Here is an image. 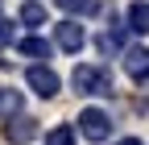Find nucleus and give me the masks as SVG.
Masks as SVG:
<instances>
[{
    "instance_id": "423d86ee",
    "label": "nucleus",
    "mask_w": 149,
    "mask_h": 145,
    "mask_svg": "<svg viewBox=\"0 0 149 145\" xmlns=\"http://www.w3.org/2000/svg\"><path fill=\"white\" fill-rule=\"evenodd\" d=\"M124 70H128L137 83H145V79H149V50H145V46H128V50H124Z\"/></svg>"
},
{
    "instance_id": "0eeeda50",
    "label": "nucleus",
    "mask_w": 149,
    "mask_h": 145,
    "mask_svg": "<svg viewBox=\"0 0 149 145\" xmlns=\"http://www.w3.org/2000/svg\"><path fill=\"white\" fill-rule=\"evenodd\" d=\"M128 29L133 33H149V4L145 0H133L128 4Z\"/></svg>"
},
{
    "instance_id": "9b49d317",
    "label": "nucleus",
    "mask_w": 149,
    "mask_h": 145,
    "mask_svg": "<svg viewBox=\"0 0 149 145\" xmlns=\"http://www.w3.org/2000/svg\"><path fill=\"white\" fill-rule=\"evenodd\" d=\"M46 145H74V129L70 124H54L46 133Z\"/></svg>"
},
{
    "instance_id": "f03ea898",
    "label": "nucleus",
    "mask_w": 149,
    "mask_h": 145,
    "mask_svg": "<svg viewBox=\"0 0 149 145\" xmlns=\"http://www.w3.org/2000/svg\"><path fill=\"white\" fill-rule=\"evenodd\" d=\"M79 133H83L87 141H104V137L112 133L108 112H100V108H83V112H79Z\"/></svg>"
},
{
    "instance_id": "9d476101",
    "label": "nucleus",
    "mask_w": 149,
    "mask_h": 145,
    "mask_svg": "<svg viewBox=\"0 0 149 145\" xmlns=\"http://www.w3.org/2000/svg\"><path fill=\"white\" fill-rule=\"evenodd\" d=\"M21 112V91H13V87H4V91H0V116H17Z\"/></svg>"
},
{
    "instance_id": "ddd939ff",
    "label": "nucleus",
    "mask_w": 149,
    "mask_h": 145,
    "mask_svg": "<svg viewBox=\"0 0 149 145\" xmlns=\"http://www.w3.org/2000/svg\"><path fill=\"white\" fill-rule=\"evenodd\" d=\"M54 4L66 8V13H95V8H100L95 0H54Z\"/></svg>"
},
{
    "instance_id": "f8f14e48",
    "label": "nucleus",
    "mask_w": 149,
    "mask_h": 145,
    "mask_svg": "<svg viewBox=\"0 0 149 145\" xmlns=\"http://www.w3.org/2000/svg\"><path fill=\"white\" fill-rule=\"evenodd\" d=\"M124 46V33L120 29H108V33H100V54H116Z\"/></svg>"
},
{
    "instance_id": "4468645a",
    "label": "nucleus",
    "mask_w": 149,
    "mask_h": 145,
    "mask_svg": "<svg viewBox=\"0 0 149 145\" xmlns=\"http://www.w3.org/2000/svg\"><path fill=\"white\" fill-rule=\"evenodd\" d=\"M0 46H13V21L0 17Z\"/></svg>"
},
{
    "instance_id": "f257e3e1",
    "label": "nucleus",
    "mask_w": 149,
    "mask_h": 145,
    "mask_svg": "<svg viewBox=\"0 0 149 145\" xmlns=\"http://www.w3.org/2000/svg\"><path fill=\"white\" fill-rule=\"evenodd\" d=\"M70 83H74V91H83V96H112L116 91V87H112V75L104 66H74Z\"/></svg>"
},
{
    "instance_id": "6e6552de",
    "label": "nucleus",
    "mask_w": 149,
    "mask_h": 145,
    "mask_svg": "<svg viewBox=\"0 0 149 145\" xmlns=\"http://www.w3.org/2000/svg\"><path fill=\"white\" fill-rule=\"evenodd\" d=\"M17 17H21V25H29V29L46 25V8L37 4V0H25V4H21V13H17Z\"/></svg>"
},
{
    "instance_id": "20e7f679",
    "label": "nucleus",
    "mask_w": 149,
    "mask_h": 145,
    "mask_svg": "<svg viewBox=\"0 0 149 145\" xmlns=\"http://www.w3.org/2000/svg\"><path fill=\"white\" fill-rule=\"evenodd\" d=\"M25 83H29L42 100H54V96H58V75H54L50 66H29V70H25Z\"/></svg>"
},
{
    "instance_id": "7ed1b4c3",
    "label": "nucleus",
    "mask_w": 149,
    "mask_h": 145,
    "mask_svg": "<svg viewBox=\"0 0 149 145\" xmlns=\"http://www.w3.org/2000/svg\"><path fill=\"white\" fill-rule=\"evenodd\" d=\"M54 42H58V50H66V54H79L83 50V42H87V33H83V25L79 21H58L54 25Z\"/></svg>"
},
{
    "instance_id": "39448f33",
    "label": "nucleus",
    "mask_w": 149,
    "mask_h": 145,
    "mask_svg": "<svg viewBox=\"0 0 149 145\" xmlns=\"http://www.w3.org/2000/svg\"><path fill=\"white\" fill-rule=\"evenodd\" d=\"M33 137H37V120H33V116H17V120L4 124V141H8V145H25V141H33Z\"/></svg>"
},
{
    "instance_id": "2eb2a0df",
    "label": "nucleus",
    "mask_w": 149,
    "mask_h": 145,
    "mask_svg": "<svg viewBox=\"0 0 149 145\" xmlns=\"http://www.w3.org/2000/svg\"><path fill=\"white\" fill-rule=\"evenodd\" d=\"M120 145H141V141H137V137H124V141H120Z\"/></svg>"
},
{
    "instance_id": "1a4fd4ad",
    "label": "nucleus",
    "mask_w": 149,
    "mask_h": 145,
    "mask_svg": "<svg viewBox=\"0 0 149 145\" xmlns=\"http://www.w3.org/2000/svg\"><path fill=\"white\" fill-rule=\"evenodd\" d=\"M17 50H21L25 58H50V50H54V46H50L46 38H25V42H17Z\"/></svg>"
}]
</instances>
